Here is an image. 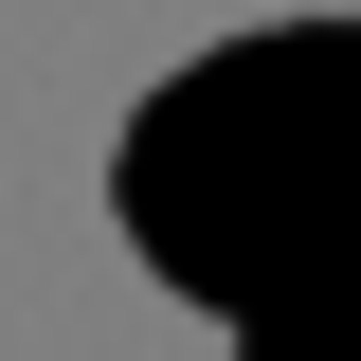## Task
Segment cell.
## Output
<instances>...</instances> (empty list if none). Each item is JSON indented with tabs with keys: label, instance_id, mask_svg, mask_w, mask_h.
Segmentation results:
<instances>
[{
	"label": "cell",
	"instance_id": "obj_1",
	"mask_svg": "<svg viewBox=\"0 0 361 361\" xmlns=\"http://www.w3.org/2000/svg\"><path fill=\"white\" fill-rule=\"evenodd\" d=\"M127 235L199 307L325 289V325H361V127H289V90L253 54H199L127 127Z\"/></svg>",
	"mask_w": 361,
	"mask_h": 361
}]
</instances>
